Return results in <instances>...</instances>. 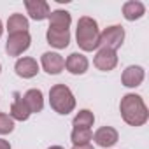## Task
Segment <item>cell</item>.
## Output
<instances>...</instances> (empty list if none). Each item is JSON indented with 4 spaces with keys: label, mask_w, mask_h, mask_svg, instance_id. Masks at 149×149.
Returning a JSON list of instances; mask_svg holds the SVG:
<instances>
[{
    "label": "cell",
    "mask_w": 149,
    "mask_h": 149,
    "mask_svg": "<svg viewBox=\"0 0 149 149\" xmlns=\"http://www.w3.org/2000/svg\"><path fill=\"white\" fill-rule=\"evenodd\" d=\"M119 112H121L123 121L130 126H142L149 119V112H147V107H146L142 97L135 95V93H128L121 98Z\"/></svg>",
    "instance_id": "1"
},
{
    "label": "cell",
    "mask_w": 149,
    "mask_h": 149,
    "mask_svg": "<svg viewBox=\"0 0 149 149\" xmlns=\"http://www.w3.org/2000/svg\"><path fill=\"white\" fill-rule=\"evenodd\" d=\"M76 40L77 46L83 51H95L100 46V30H98V23L90 18V16H83L77 21V30H76Z\"/></svg>",
    "instance_id": "2"
},
{
    "label": "cell",
    "mask_w": 149,
    "mask_h": 149,
    "mask_svg": "<svg viewBox=\"0 0 149 149\" xmlns=\"http://www.w3.org/2000/svg\"><path fill=\"white\" fill-rule=\"evenodd\" d=\"M49 105L54 112L67 116L76 109V98L67 84H54L49 90Z\"/></svg>",
    "instance_id": "3"
},
{
    "label": "cell",
    "mask_w": 149,
    "mask_h": 149,
    "mask_svg": "<svg viewBox=\"0 0 149 149\" xmlns=\"http://www.w3.org/2000/svg\"><path fill=\"white\" fill-rule=\"evenodd\" d=\"M125 40V28L119 25L107 26L104 32H100V46L111 51H116L123 46Z\"/></svg>",
    "instance_id": "4"
},
{
    "label": "cell",
    "mask_w": 149,
    "mask_h": 149,
    "mask_svg": "<svg viewBox=\"0 0 149 149\" xmlns=\"http://www.w3.org/2000/svg\"><path fill=\"white\" fill-rule=\"evenodd\" d=\"M30 42H32V37H30L28 32L9 35L7 42H6V53L9 56H19V54H23L30 47Z\"/></svg>",
    "instance_id": "5"
},
{
    "label": "cell",
    "mask_w": 149,
    "mask_h": 149,
    "mask_svg": "<svg viewBox=\"0 0 149 149\" xmlns=\"http://www.w3.org/2000/svg\"><path fill=\"white\" fill-rule=\"evenodd\" d=\"M40 65L42 68L49 74V76H58V74L65 68V60L60 53L47 51L40 56Z\"/></svg>",
    "instance_id": "6"
},
{
    "label": "cell",
    "mask_w": 149,
    "mask_h": 149,
    "mask_svg": "<svg viewBox=\"0 0 149 149\" xmlns=\"http://www.w3.org/2000/svg\"><path fill=\"white\" fill-rule=\"evenodd\" d=\"M93 65H95L98 70H102V72H111V70H114L116 65H118V54H116V51H111V49L102 47V49L95 54Z\"/></svg>",
    "instance_id": "7"
},
{
    "label": "cell",
    "mask_w": 149,
    "mask_h": 149,
    "mask_svg": "<svg viewBox=\"0 0 149 149\" xmlns=\"http://www.w3.org/2000/svg\"><path fill=\"white\" fill-rule=\"evenodd\" d=\"M88 67H90V61L83 53H72L65 60V68L70 74H74V76H83V74H86Z\"/></svg>",
    "instance_id": "8"
},
{
    "label": "cell",
    "mask_w": 149,
    "mask_h": 149,
    "mask_svg": "<svg viewBox=\"0 0 149 149\" xmlns=\"http://www.w3.org/2000/svg\"><path fill=\"white\" fill-rule=\"evenodd\" d=\"M25 7H26L28 16L32 19H35V21L47 19L49 14H51L49 4L46 2V0H25Z\"/></svg>",
    "instance_id": "9"
},
{
    "label": "cell",
    "mask_w": 149,
    "mask_h": 149,
    "mask_svg": "<svg viewBox=\"0 0 149 149\" xmlns=\"http://www.w3.org/2000/svg\"><path fill=\"white\" fill-rule=\"evenodd\" d=\"M14 72L18 74L19 77H23V79H32V77H35L37 74H39V63H37L35 58L23 56V58H19L16 61Z\"/></svg>",
    "instance_id": "10"
},
{
    "label": "cell",
    "mask_w": 149,
    "mask_h": 149,
    "mask_svg": "<svg viewBox=\"0 0 149 149\" xmlns=\"http://www.w3.org/2000/svg\"><path fill=\"white\" fill-rule=\"evenodd\" d=\"M144 77H146V72H144V68H142L140 65H130V67H126L125 72H123L121 83H123V86H126V88H137V86L142 84Z\"/></svg>",
    "instance_id": "11"
},
{
    "label": "cell",
    "mask_w": 149,
    "mask_h": 149,
    "mask_svg": "<svg viewBox=\"0 0 149 149\" xmlns=\"http://www.w3.org/2000/svg\"><path fill=\"white\" fill-rule=\"evenodd\" d=\"M93 140L97 146L100 147H112L118 140H119V133L116 128L112 126H100L95 133H93Z\"/></svg>",
    "instance_id": "12"
},
{
    "label": "cell",
    "mask_w": 149,
    "mask_h": 149,
    "mask_svg": "<svg viewBox=\"0 0 149 149\" xmlns=\"http://www.w3.org/2000/svg\"><path fill=\"white\" fill-rule=\"evenodd\" d=\"M46 39H47V44L56 47V49H65L68 44H70V32L68 30H63V28H47L46 32Z\"/></svg>",
    "instance_id": "13"
},
{
    "label": "cell",
    "mask_w": 149,
    "mask_h": 149,
    "mask_svg": "<svg viewBox=\"0 0 149 149\" xmlns=\"http://www.w3.org/2000/svg\"><path fill=\"white\" fill-rule=\"evenodd\" d=\"M30 109H28V105L25 104V100H23V97L19 95V93H14V100H13V104H11V118L13 119H16V121H26L28 118H30Z\"/></svg>",
    "instance_id": "14"
},
{
    "label": "cell",
    "mask_w": 149,
    "mask_h": 149,
    "mask_svg": "<svg viewBox=\"0 0 149 149\" xmlns=\"http://www.w3.org/2000/svg\"><path fill=\"white\" fill-rule=\"evenodd\" d=\"M146 14V6L139 0H128V2L123 4V16L128 21H135L140 19Z\"/></svg>",
    "instance_id": "15"
},
{
    "label": "cell",
    "mask_w": 149,
    "mask_h": 149,
    "mask_svg": "<svg viewBox=\"0 0 149 149\" xmlns=\"http://www.w3.org/2000/svg\"><path fill=\"white\" fill-rule=\"evenodd\" d=\"M23 100H25V104L28 105V109H30L32 114H33V112H40V111L44 109V97H42V91L37 90V88L28 90V91L23 95Z\"/></svg>",
    "instance_id": "16"
},
{
    "label": "cell",
    "mask_w": 149,
    "mask_h": 149,
    "mask_svg": "<svg viewBox=\"0 0 149 149\" xmlns=\"http://www.w3.org/2000/svg\"><path fill=\"white\" fill-rule=\"evenodd\" d=\"M49 26L51 28H63V30H68L70 23H72V16L70 13L63 11V9H56L49 14Z\"/></svg>",
    "instance_id": "17"
},
{
    "label": "cell",
    "mask_w": 149,
    "mask_h": 149,
    "mask_svg": "<svg viewBox=\"0 0 149 149\" xmlns=\"http://www.w3.org/2000/svg\"><path fill=\"white\" fill-rule=\"evenodd\" d=\"M28 28H30L28 19H26L23 14H19V13L13 14V16L7 19V32H9V35L25 33V32H28Z\"/></svg>",
    "instance_id": "18"
},
{
    "label": "cell",
    "mask_w": 149,
    "mask_h": 149,
    "mask_svg": "<svg viewBox=\"0 0 149 149\" xmlns=\"http://www.w3.org/2000/svg\"><path fill=\"white\" fill-rule=\"evenodd\" d=\"M95 123V116L90 109H83L76 114V118H74L72 121V126L74 128H91Z\"/></svg>",
    "instance_id": "19"
},
{
    "label": "cell",
    "mask_w": 149,
    "mask_h": 149,
    "mask_svg": "<svg viewBox=\"0 0 149 149\" xmlns=\"http://www.w3.org/2000/svg\"><path fill=\"white\" fill-rule=\"evenodd\" d=\"M70 140L74 146L90 144L93 140V132H91V128H74L70 133Z\"/></svg>",
    "instance_id": "20"
},
{
    "label": "cell",
    "mask_w": 149,
    "mask_h": 149,
    "mask_svg": "<svg viewBox=\"0 0 149 149\" xmlns=\"http://www.w3.org/2000/svg\"><path fill=\"white\" fill-rule=\"evenodd\" d=\"M13 130H14V119L6 112H0V135H7Z\"/></svg>",
    "instance_id": "21"
},
{
    "label": "cell",
    "mask_w": 149,
    "mask_h": 149,
    "mask_svg": "<svg viewBox=\"0 0 149 149\" xmlns=\"http://www.w3.org/2000/svg\"><path fill=\"white\" fill-rule=\"evenodd\" d=\"M0 149H11V144L6 139H0Z\"/></svg>",
    "instance_id": "22"
},
{
    "label": "cell",
    "mask_w": 149,
    "mask_h": 149,
    "mask_svg": "<svg viewBox=\"0 0 149 149\" xmlns=\"http://www.w3.org/2000/svg\"><path fill=\"white\" fill-rule=\"evenodd\" d=\"M72 149H93L91 144H83V146H74Z\"/></svg>",
    "instance_id": "23"
},
{
    "label": "cell",
    "mask_w": 149,
    "mask_h": 149,
    "mask_svg": "<svg viewBox=\"0 0 149 149\" xmlns=\"http://www.w3.org/2000/svg\"><path fill=\"white\" fill-rule=\"evenodd\" d=\"M47 149H65V147H61V146H51V147H47Z\"/></svg>",
    "instance_id": "24"
},
{
    "label": "cell",
    "mask_w": 149,
    "mask_h": 149,
    "mask_svg": "<svg viewBox=\"0 0 149 149\" xmlns=\"http://www.w3.org/2000/svg\"><path fill=\"white\" fill-rule=\"evenodd\" d=\"M2 32H4V26H2V21H0V37H2Z\"/></svg>",
    "instance_id": "25"
},
{
    "label": "cell",
    "mask_w": 149,
    "mask_h": 149,
    "mask_svg": "<svg viewBox=\"0 0 149 149\" xmlns=\"http://www.w3.org/2000/svg\"><path fill=\"white\" fill-rule=\"evenodd\" d=\"M0 72H2V65H0Z\"/></svg>",
    "instance_id": "26"
}]
</instances>
